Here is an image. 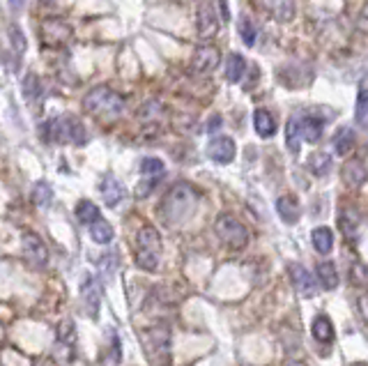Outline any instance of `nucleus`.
<instances>
[{
  "label": "nucleus",
  "instance_id": "nucleus-17",
  "mask_svg": "<svg viewBox=\"0 0 368 366\" xmlns=\"http://www.w3.org/2000/svg\"><path fill=\"white\" fill-rule=\"evenodd\" d=\"M99 189H102V196H104V201H106V205L108 207H115L124 196H127V191H124V187L120 185L118 180L115 178H104L102 180V185H99Z\"/></svg>",
  "mask_w": 368,
  "mask_h": 366
},
{
  "label": "nucleus",
  "instance_id": "nucleus-7",
  "mask_svg": "<svg viewBox=\"0 0 368 366\" xmlns=\"http://www.w3.org/2000/svg\"><path fill=\"white\" fill-rule=\"evenodd\" d=\"M74 30L63 19H48L41 23V44L46 48H60L72 39Z\"/></svg>",
  "mask_w": 368,
  "mask_h": 366
},
{
  "label": "nucleus",
  "instance_id": "nucleus-27",
  "mask_svg": "<svg viewBox=\"0 0 368 366\" xmlns=\"http://www.w3.org/2000/svg\"><path fill=\"white\" fill-rule=\"evenodd\" d=\"M23 97L28 99L30 106L39 102V97H41V83H39L37 74H28V77L23 79Z\"/></svg>",
  "mask_w": 368,
  "mask_h": 366
},
{
  "label": "nucleus",
  "instance_id": "nucleus-40",
  "mask_svg": "<svg viewBox=\"0 0 368 366\" xmlns=\"http://www.w3.org/2000/svg\"><path fill=\"white\" fill-rule=\"evenodd\" d=\"M7 3H10L12 10H21L23 7V0H7Z\"/></svg>",
  "mask_w": 368,
  "mask_h": 366
},
{
  "label": "nucleus",
  "instance_id": "nucleus-23",
  "mask_svg": "<svg viewBox=\"0 0 368 366\" xmlns=\"http://www.w3.org/2000/svg\"><path fill=\"white\" fill-rule=\"evenodd\" d=\"M311 240H313V247H315L317 254L327 256L331 251V247H334V233H331V228H327V226L315 228Z\"/></svg>",
  "mask_w": 368,
  "mask_h": 366
},
{
  "label": "nucleus",
  "instance_id": "nucleus-20",
  "mask_svg": "<svg viewBox=\"0 0 368 366\" xmlns=\"http://www.w3.org/2000/svg\"><path fill=\"white\" fill-rule=\"evenodd\" d=\"M366 178H368V173L359 162H348L346 166H343V182H346L348 187H353V189L362 187Z\"/></svg>",
  "mask_w": 368,
  "mask_h": 366
},
{
  "label": "nucleus",
  "instance_id": "nucleus-3",
  "mask_svg": "<svg viewBox=\"0 0 368 366\" xmlns=\"http://www.w3.org/2000/svg\"><path fill=\"white\" fill-rule=\"evenodd\" d=\"M41 134H44L46 140H53V143H72V145H86L88 143V134L83 122L77 118V115H58V118L44 122L41 127Z\"/></svg>",
  "mask_w": 368,
  "mask_h": 366
},
{
  "label": "nucleus",
  "instance_id": "nucleus-2",
  "mask_svg": "<svg viewBox=\"0 0 368 366\" xmlns=\"http://www.w3.org/2000/svg\"><path fill=\"white\" fill-rule=\"evenodd\" d=\"M124 106H127L124 104V97L108 86H95L83 97V109L88 111L90 118H95L104 124L118 120L124 113Z\"/></svg>",
  "mask_w": 368,
  "mask_h": 366
},
{
  "label": "nucleus",
  "instance_id": "nucleus-22",
  "mask_svg": "<svg viewBox=\"0 0 368 366\" xmlns=\"http://www.w3.org/2000/svg\"><path fill=\"white\" fill-rule=\"evenodd\" d=\"M311 334L315 341H320V344H329V341L334 339V325L327 315H317V318L313 320Z\"/></svg>",
  "mask_w": 368,
  "mask_h": 366
},
{
  "label": "nucleus",
  "instance_id": "nucleus-13",
  "mask_svg": "<svg viewBox=\"0 0 368 366\" xmlns=\"http://www.w3.org/2000/svg\"><path fill=\"white\" fill-rule=\"evenodd\" d=\"M235 155H237V148L230 136H216L210 140V145H207V157L216 164H230L235 159Z\"/></svg>",
  "mask_w": 368,
  "mask_h": 366
},
{
  "label": "nucleus",
  "instance_id": "nucleus-19",
  "mask_svg": "<svg viewBox=\"0 0 368 366\" xmlns=\"http://www.w3.org/2000/svg\"><path fill=\"white\" fill-rule=\"evenodd\" d=\"M254 127L258 131L261 138H270L276 134V122H274V115L267 111V109H258L254 113Z\"/></svg>",
  "mask_w": 368,
  "mask_h": 366
},
{
  "label": "nucleus",
  "instance_id": "nucleus-39",
  "mask_svg": "<svg viewBox=\"0 0 368 366\" xmlns=\"http://www.w3.org/2000/svg\"><path fill=\"white\" fill-rule=\"evenodd\" d=\"M219 127H221V118H219V115H214V118H212V122H210V131L219 129Z\"/></svg>",
  "mask_w": 368,
  "mask_h": 366
},
{
  "label": "nucleus",
  "instance_id": "nucleus-5",
  "mask_svg": "<svg viewBox=\"0 0 368 366\" xmlns=\"http://www.w3.org/2000/svg\"><path fill=\"white\" fill-rule=\"evenodd\" d=\"M136 244H138L136 251L138 268L145 272H155L159 268V261H162V235H159V230L152 226H143L138 230Z\"/></svg>",
  "mask_w": 368,
  "mask_h": 366
},
{
  "label": "nucleus",
  "instance_id": "nucleus-36",
  "mask_svg": "<svg viewBox=\"0 0 368 366\" xmlns=\"http://www.w3.org/2000/svg\"><path fill=\"white\" fill-rule=\"evenodd\" d=\"M350 279L359 286H368V268L366 265H355V268L350 270Z\"/></svg>",
  "mask_w": 368,
  "mask_h": 366
},
{
  "label": "nucleus",
  "instance_id": "nucleus-25",
  "mask_svg": "<svg viewBox=\"0 0 368 366\" xmlns=\"http://www.w3.org/2000/svg\"><path fill=\"white\" fill-rule=\"evenodd\" d=\"M317 279H320L322 288L334 290L339 286V272L334 268V263H320L317 265Z\"/></svg>",
  "mask_w": 368,
  "mask_h": 366
},
{
  "label": "nucleus",
  "instance_id": "nucleus-33",
  "mask_svg": "<svg viewBox=\"0 0 368 366\" xmlns=\"http://www.w3.org/2000/svg\"><path fill=\"white\" fill-rule=\"evenodd\" d=\"M239 35H242V39H244L247 46L256 44V26H254V21H251L249 16H242L239 19Z\"/></svg>",
  "mask_w": 368,
  "mask_h": 366
},
{
  "label": "nucleus",
  "instance_id": "nucleus-30",
  "mask_svg": "<svg viewBox=\"0 0 368 366\" xmlns=\"http://www.w3.org/2000/svg\"><path fill=\"white\" fill-rule=\"evenodd\" d=\"M299 138H302V134H299V120L297 115H292L288 127H286V143H288V150L290 152H299Z\"/></svg>",
  "mask_w": 368,
  "mask_h": 366
},
{
  "label": "nucleus",
  "instance_id": "nucleus-4",
  "mask_svg": "<svg viewBox=\"0 0 368 366\" xmlns=\"http://www.w3.org/2000/svg\"><path fill=\"white\" fill-rule=\"evenodd\" d=\"M140 344L147 355V360L155 366H169L171 364V332L169 327H150L140 334Z\"/></svg>",
  "mask_w": 368,
  "mask_h": 366
},
{
  "label": "nucleus",
  "instance_id": "nucleus-12",
  "mask_svg": "<svg viewBox=\"0 0 368 366\" xmlns=\"http://www.w3.org/2000/svg\"><path fill=\"white\" fill-rule=\"evenodd\" d=\"M81 295H83V304H86V311L90 313V318L97 320L99 306H102V286H99V281L92 277V274H86V279H83Z\"/></svg>",
  "mask_w": 368,
  "mask_h": 366
},
{
  "label": "nucleus",
  "instance_id": "nucleus-37",
  "mask_svg": "<svg viewBox=\"0 0 368 366\" xmlns=\"http://www.w3.org/2000/svg\"><path fill=\"white\" fill-rule=\"evenodd\" d=\"M359 28H362L364 32H368V3L364 5L362 14H359Z\"/></svg>",
  "mask_w": 368,
  "mask_h": 366
},
{
  "label": "nucleus",
  "instance_id": "nucleus-29",
  "mask_svg": "<svg viewBox=\"0 0 368 366\" xmlns=\"http://www.w3.org/2000/svg\"><path fill=\"white\" fill-rule=\"evenodd\" d=\"M77 219L81 221V223H92L95 219H99V207L92 203V201H79V205H77Z\"/></svg>",
  "mask_w": 368,
  "mask_h": 366
},
{
  "label": "nucleus",
  "instance_id": "nucleus-35",
  "mask_svg": "<svg viewBox=\"0 0 368 366\" xmlns=\"http://www.w3.org/2000/svg\"><path fill=\"white\" fill-rule=\"evenodd\" d=\"M10 41H12V46H14V51L19 53V55L26 51L28 41H26V35H23V30L19 26H10Z\"/></svg>",
  "mask_w": 368,
  "mask_h": 366
},
{
  "label": "nucleus",
  "instance_id": "nucleus-28",
  "mask_svg": "<svg viewBox=\"0 0 368 366\" xmlns=\"http://www.w3.org/2000/svg\"><path fill=\"white\" fill-rule=\"evenodd\" d=\"M355 145V134H353V129H348V127H343L336 131V136H334V150H336L339 155H348L350 150H353Z\"/></svg>",
  "mask_w": 368,
  "mask_h": 366
},
{
  "label": "nucleus",
  "instance_id": "nucleus-16",
  "mask_svg": "<svg viewBox=\"0 0 368 366\" xmlns=\"http://www.w3.org/2000/svg\"><path fill=\"white\" fill-rule=\"evenodd\" d=\"M267 12H270L276 21L288 23L295 16V0H263Z\"/></svg>",
  "mask_w": 368,
  "mask_h": 366
},
{
  "label": "nucleus",
  "instance_id": "nucleus-38",
  "mask_svg": "<svg viewBox=\"0 0 368 366\" xmlns=\"http://www.w3.org/2000/svg\"><path fill=\"white\" fill-rule=\"evenodd\" d=\"M359 309H362L364 318H366V322H368V295H362V297H359Z\"/></svg>",
  "mask_w": 368,
  "mask_h": 366
},
{
  "label": "nucleus",
  "instance_id": "nucleus-11",
  "mask_svg": "<svg viewBox=\"0 0 368 366\" xmlns=\"http://www.w3.org/2000/svg\"><path fill=\"white\" fill-rule=\"evenodd\" d=\"M23 256H26L28 263L37 270L46 268L48 263V249L35 233H26V235H23Z\"/></svg>",
  "mask_w": 368,
  "mask_h": 366
},
{
  "label": "nucleus",
  "instance_id": "nucleus-1",
  "mask_svg": "<svg viewBox=\"0 0 368 366\" xmlns=\"http://www.w3.org/2000/svg\"><path fill=\"white\" fill-rule=\"evenodd\" d=\"M196 207H198L196 189L187 185V182H180V185H175L164 196L162 205H159V217L166 221V226H182L184 221L194 217Z\"/></svg>",
  "mask_w": 368,
  "mask_h": 366
},
{
  "label": "nucleus",
  "instance_id": "nucleus-6",
  "mask_svg": "<svg viewBox=\"0 0 368 366\" xmlns=\"http://www.w3.org/2000/svg\"><path fill=\"white\" fill-rule=\"evenodd\" d=\"M214 233L219 235L221 242L228 249H244L249 244V230L239 219H235L232 214H221L214 223Z\"/></svg>",
  "mask_w": 368,
  "mask_h": 366
},
{
  "label": "nucleus",
  "instance_id": "nucleus-41",
  "mask_svg": "<svg viewBox=\"0 0 368 366\" xmlns=\"http://www.w3.org/2000/svg\"><path fill=\"white\" fill-rule=\"evenodd\" d=\"M355 366H366V364H355Z\"/></svg>",
  "mask_w": 368,
  "mask_h": 366
},
{
  "label": "nucleus",
  "instance_id": "nucleus-31",
  "mask_svg": "<svg viewBox=\"0 0 368 366\" xmlns=\"http://www.w3.org/2000/svg\"><path fill=\"white\" fill-rule=\"evenodd\" d=\"M308 169H311L315 176H327L329 169H331V159L327 155L317 152V155L311 157V159H308Z\"/></svg>",
  "mask_w": 368,
  "mask_h": 366
},
{
  "label": "nucleus",
  "instance_id": "nucleus-34",
  "mask_svg": "<svg viewBox=\"0 0 368 366\" xmlns=\"http://www.w3.org/2000/svg\"><path fill=\"white\" fill-rule=\"evenodd\" d=\"M355 118L359 124L368 127V90H362L357 97V111H355Z\"/></svg>",
  "mask_w": 368,
  "mask_h": 366
},
{
  "label": "nucleus",
  "instance_id": "nucleus-18",
  "mask_svg": "<svg viewBox=\"0 0 368 366\" xmlns=\"http://www.w3.org/2000/svg\"><path fill=\"white\" fill-rule=\"evenodd\" d=\"M276 212H279V217L286 223H297L299 214H302L295 196H281L279 201H276Z\"/></svg>",
  "mask_w": 368,
  "mask_h": 366
},
{
  "label": "nucleus",
  "instance_id": "nucleus-24",
  "mask_svg": "<svg viewBox=\"0 0 368 366\" xmlns=\"http://www.w3.org/2000/svg\"><path fill=\"white\" fill-rule=\"evenodd\" d=\"M90 237L95 240L97 244H108L113 240V226L99 217L90 223Z\"/></svg>",
  "mask_w": 368,
  "mask_h": 366
},
{
  "label": "nucleus",
  "instance_id": "nucleus-14",
  "mask_svg": "<svg viewBox=\"0 0 368 366\" xmlns=\"http://www.w3.org/2000/svg\"><path fill=\"white\" fill-rule=\"evenodd\" d=\"M290 279H292V286L302 297H313L315 295V279L313 274L308 272L304 265H297V263H290Z\"/></svg>",
  "mask_w": 368,
  "mask_h": 366
},
{
  "label": "nucleus",
  "instance_id": "nucleus-15",
  "mask_svg": "<svg viewBox=\"0 0 368 366\" xmlns=\"http://www.w3.org/2000/svg\"><path fill=\"white\" fill-rule=\"evenodd\" d=\"M297 120H299V134H302L304 140H308V143L320 140L324 129V122L320 118H315V115H299Z\"/></svg>",
  "mask_w": 368,
  "mask_h": 366
},
{
  "label": "nucleus",
  "instance_id": "nucleus-26",
  "mask_svg": "<svg viewBox=\"0 0 368 366\" xmlns=\"http://www.w3.org/2000/svg\"><path fill=\"white\" fill-rule=\"evenodd\" d=\"M32 201H35L39 207L51 205V201H53V189H51V185H48V182H44V180L35 182V185H32Z\"/></svg>",
  "mask_w": 368,
  "mask_h": 366
},
{
  "label": "nucleus",
  "instance_id": "nucleus-21",
  "mask_svg": "<svg viewBox=\"0 0 368 366\" xmlns=\"http://www.w3.org/2000/svg\"><path fill=\"white\" fill-rule=\"evenodd\" d=\"M244 72H247V60L239 53H230L228 58H225V79H228L230 83L242 81Z\"/></svg>",
  "mask_w": 368,
  "mask_h": 366
},
{
  "label": "nucleus",
  "instance_id": "nucleus-10",
  "mask_svg": "<svg viewBox=\"0 0 368 366\" xmlns=\"http://www.w3.org/2000/svg\"><path fill=\"white\" fill-rule=\"evenodd\" d=\"M196 28H198V37L200 39H212V37H216V32H219V28H221V21H219V16H216L214 3H203V5L198 7Z\"/></svg>",
  "mask_w": 368,
  "mask_h": 366
},
{
  "label": "nucleus",
  "instance_id": "nucleus-9",
  "mask_svg": "<svg viewBox=\"0 0 368 366\" xmlns=\"http://www.w3.org/2000/svg\"><path fill=\"white\" fill-rule=\"evenodd\" d=\"M219 60H221V53L216 46H198L194 51V58H191V72L198 74V77H207L212 74L216 67H219Z\"/></svg>",
  "mask_w": 368,
  "mask_h": 366
},
{
  "label": "nucleus",
  "instance_id": "nucleus-32",
  "mask_svg": "<svg viewBox=\"0 0 368 366\" xmlns=\"http://www.w3.org/2000/svg\"><path fill=\"white\" fill-rule=\"evenodd\" d=\"M166 171V166L162 159H157V157H145L143 162H140V173L147 178H155V176H162Z\"/></svg>",
  "mask_w": 368,
  "mask_h": 366
},
{
  "label": "nucleus",
  "instance_id": "nucleus-8",
  "mask_svg": "<svg viewBox=\"0 0 368 366\" xmlns=\"http://www.w3.org/2000/svg\"><path fill=\"white\" fill-rule=\"evenodd\" d=\"M74 351H77V327L72 320H65L58 327V341H55V357L65 364L74 362Z\"/></svg>",
  "mask_w": 368,
  "mask_h": 366
}]
</instances>
